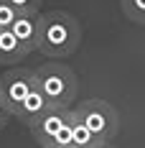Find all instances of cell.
I'll return each mask as SVG.
<instances>
[{
  "mask_svg": "<svg viewBox=\"0 0 145 148\" xmlns=\"http://www.w3.org/2000/svg\"><path fill=\"white\" fill-rule=\"evenodd\" d=\"M82 26L66 10H48L41 13V41L38 51L48 59H66L79 49Z\"/></svg>",
  "mask_w": 145,
  "mask_h": 148,
  "instance_id": "obj_1",
  "label": "cell"
},
{
  "mask_svg": "<svg viewBox=\"0 0 145 148\" xmlns=\"http://www.w3.org/2000/svg\"><path fill=\"white\" fill-rule=\"evenodd\" d=\"M36 87L46 95V100L51 102V107H64L69 110V105L76 97V74L66 66V64H59V61H48L44 66L36 69Z\"/></svg>",
  "mask_w": 145,
  "mask_h": 148,
  "instance_id": "obj_2",
  "label": "cell"
},
{
  "mask_svg": "<svg viewBox=\"0 0 145 148\" xmlns=\"http://www.w3.org/2000/svg\"><path fill=\"white\" fill-rule=\"evenodd\" d=\"M74 112L102 143H110L115 138V133L120 130V115H117L115 107L110 102H104V100H87L79 107H74Z\"/></svg>",
  "mask_w": 145,
  "mask_h": 148,
  "instance_id": "obj_3",
  "label": "cell"
},
{
  "mask_svg": "<svg viewBox=\"0 0 145 148\" xmlns=\"http://www.w3.org/2000/svg\"><path fill=\"white\" fill-rule=\"evenodd\" d=\"M36 89V69H23V66H10L0 77V102L10 110L15 118L18 107L23 100Z\"/></svg>",
  "mask_w": 145,
  "mask_h": 148,
  "instance_id": "obj_4",
  "label": "cell"
},
{
  "mask_svg": "<svg viewBox=\"0 0 145 148\" xmlns=\"http://www.w3.org/2000/svg\"><path fill=\"white\" fill-rule=\"evenodd\" d=\"M69 118H71V107H69V110H64V107H51V110L44 112L36 123H31L28 130L33 133V138L41 143V148H48L51 140L56 138V133L69 123Z\"/></svg>",
  "mask_w": 145,
  "mask_h": 148,
  "instance_id": "obj_5",
  "label": "cell"
},
{
  "mask_svg": "<svg viewBox=\"0 0 145 148\" xmlns=\"http://www.w3.org/2000/svg\"><path fill=\"white\" fill-rule=\"evenodd\" d=\"M13 36L26 46V51H38V41H41V13H23L18 15L13 23Z\"/></svg>",
  "mask_w": 145,
  "mask_h": 148,
  "instance_id": "obj_6",
  "label": "cell"
},
{
  "mask_svg": "<svg viewBox=\"0 0 145 148\" xmlns=\"http://www.w3.org/2000/svg\"><path fill=\"white\" fill-rule=\"evenodd\" d=\"M48 110H51V102L46 100V95H44V92L36 87V89H33V92L28 95V97L23 100V105L18 107L15 118L20 120V123H26V125H31V123H36V120L41 118L44 112H48Z\"/></svg>",
  "mask_w": 145,
  "mask_h": 148,
  "instance_id": "obj_7",
  "label": "cell"
},
{
  "mask_svg": "<svg viewBox=\"0 0 145 148\" xmlns=\"http://www.w3.org/2000/svg\"><path fill=\"white\" fill-rule=\"evenodd\" d=\"M26 46L13 36V31H0V64L15 66L18 61L26 59Z\"/></svg>",
  "mask_w": 145,
  "mask_h": 148,
  "instance_id": "obj_8",
  "label": "cell"
},
{
  "mask_svg": "<svg viewBox=\"0 0 145 148\" xmlns=\"http://www.w3.org/2000/svg\"><path fill=\"white\" fill-rule=\"evenodd\" d=\"M104 146L97 135L89 130L87 125L82 123V120L76 118V112H74V138H71V148H99Z\"/></svg>",
  "mask_w": 145,
  "mask_h": 148,
  "instance_id": "obj_9",
  "label": "cell"
},
{
  "mask_svg": "<svg viewBox=\"0 0 145 148\" xmlns=\"http://www.w3.org/2000/svg\"><path fill=\"white\" fill-rule=\"evenodd\" d=\"M120 5L132 23L145 26V0H120Z\"/></svg>",
  "mask_w": 145,
  "mask_h": 148,
  "instance_id": "obj_10",
  "label": "cell"
},
{
  "mask_svg": "<svg viewBox=\"0 0 145 148\" xmlns=\"http://www.w3.org/2000/svg\"><path fill=\"white\" fill-rule=\"evenodd\" d=\"M18 10H15L10 3H5V0H0V31H10L13 28V23L18 21Z\"/></svg>",
  "mask_w": 145,
  "mask_h": 148,
  "instance_id": "obj_11",
  "label": "cell"
},
{
  "mask_svg": "<svg viewBox=\"0 0 145 148\" xmlns=\"http://www.w3.org/2000/svg\"><path fill=\"white\" fill-rule=\"evenodd\" d=\"M5 3H10L15 10L23 15V13H38L44 0H5Z\"/></svg>",
  "mask_w": 145,
  "mask_h": 148,
  "instance_id": "obj_12",
  "label": "cell"
},
{
  "mask_svg": "<svg viewBox=\"0 0 145 148\" xmlns=\"http://www.w3.org/2000/svg\"><path fill=\"white\" fill-rule=\"evenodd\" d=\"M10 118H13V115H10V110H8L3 102H0V130H3V128L10 123Z\"/></svg>",
  "mask_w": 145,
  "mask_h": 148,
  "instance_id": "obj_13",
  "label": "cell"
},
{
  "mask_svg": "<svg viewBox=\"0 0 145 148\" xmlns=\"http://www.w3.org/2000/svg\"><path fill=\"white\" fill-rule=\"evenodd\" d=\"M99 148H115V146H112V143H104V146H99Z\"/></svg>",
  "mask_w": 145,
  "mask_h": 148,
  "instance_id": "obj_14",
  "label": "cell"
}]
</instances>
